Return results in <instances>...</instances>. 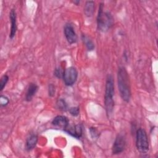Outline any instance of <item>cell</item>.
<instances>
[{
    "label": "cell",
    "mask_w": 158,
    "mask_h": 158,
    "mask_svg": "<svg viewBox=\"0 0 158 158\" xmlns=\"http://www.w3.org/2000/svg\"><path fill=\"white\" fill-rule=\"evenodd\" d=\"M38 89V86L36 84L33 83H30L27 89L26 96H25L26 101H30L33 98V96L35 95V94L36 93Z\"/></svg>",
    "instance_id": "11"
},
{
    "label": "cell",
    "mask_w": 158,
    "mask_h": 158,
    "mask_svg": "<svg viewBox=\"0 0 158 158\" xmlns=\"http://www.w3.org/2000/svg\"><path fill=\"white\" fill-rule=\"evenodd\" d=\"M117 84L121 98L128 102L131 98V88L129 75L124 67H120L117 72Z\"/></svg>",
    "instance_id": "1"
},
{
    "label": "cell",
    "mask_w": 158,
    "mask_h": 158,
    "mask_svg": "<svg viewBox=\"0 0 158 158\" xmlns=\"http://www.w3.org/2000/svg\"><path fill=\"white\" fill-rule=\"evenodd\" d=\"M52 125L56 128L65 130L69 125V120L65 116L57 115L52 120Z\"/></svg>",
    "instance_id": "8"
},
{
    "label": "cell",
    "mask_w": 158,
    "mask_h": 158,
    "mask_svg": "<svg viewBox=\"0 0 158 158\" xmlns=\"http://www.w3.org/2000/svg\"><path fill=\"white\" fill-rule=\"evenodd\" d=\"M136 146L137 150L141 154H146L149 149V144L146 131L139 128L136 131Z\"/></svg>",
    "instance_id": "4"
},
{
    "label": "cell",
    "mask_w": 158,
    "mask_h": 158,
    "mask_svg": "<svg viewBox=\"0 0 158 158\" xmlns=\"http://www.w3.org/2000/svg\"><path fill=\"white\" fill-rule=\"evenodd\" d=\"M126 144L127 141L125 135L122 133L118 134L112 146V154H118L122 153L125 150Z\"/></svg>",
    "instance_id": "6"
},
{
    "label": "cell",
    "mask_w": 158,
    "mask_h": 158,
    "mask_svg": "<svg viewBox=\"0 0 158 158\" xmlns=\"http://www.w3.org/2000/svg\"><path fill=\"white\" fill-rule=\"evenodd\" d=\"M69 111L70 114L72 116H74V117L78 116L79 115V113H80V109H79V107H70L69 109Z\"/></svg>",
    "instance_id": "19"
},
{
    "label": "cell",
    "mask_w": 158,
    "mask_h": 158,
    "mask_svg": "<svg viewBox=\"0 0 158 158\" xmlns=\"http://www.w3.org/2000/svg\"><path fill=\"white\" fill-rule=\"evenodd\" d=\"M73 3H75L76 4H78V3H80V1H73Z\"/></svg>",
    "instance_id": "21"
},
{
    "label": "cell",
    "mask_w": 158,
    "mask_h": 158,
    "mask_svg": "<svg viewBox=\"0 0 158 158\" xmlns=\"http://www.w3.org/2000/svg\"><path fill=\"white\" fill-rule=\"evenodd\" d=\"M64 70H63L61 67H57L54 72V75L59 78H63V75H64Z\"/></svg>",
    "instance_id": "17"
},
{
    "label": "cell",
    "mask_w": 158,
    "mask_h": 158,
    "mask_svg": "<svg viewBox=\"0 0 158 158\" xmlns=\"http://www.w3.org/2000/svg\"><path fill=\"white\" fill-rule=\"evenodd\" d=\"M64 131L71 136L78 139L82 135V127L80 125H75L70 127L68 126Z\"/></svg>",
    "instance_id": "10"
},
{
    "label": "cell",
    "mask_w": 158,
    "mask_h": 158,
    "mask_svg": "<svg viewBox=\"0 0 158 158\" xmlns=\"http://www.w3.org/2000/svg\"><path fill=\"white\" fill-rule=\"evenodd\" d=\"M38 142V136L36 135H30L26 141L25 148L27 151H30L33 149L36 145Z\"/></svg>",
    "instance_id": "12"
},
{
    "label": "cell",
    "mask_w": 158,
    "mask_h": 158,
    "mask_svg": "<svg viewBox=\"0 0 158 158\" xmlns=\"http://www.w3.org/2000/svg\"><path fill=\"white\" fill-rule=\"evenodd\" d=\"M81 40L88 51H93L94 49V44L92 40L85 35H81Z\"/></svg>",
    "instance_id": "14"
},
{
    "label": "cell",
    "mask_w": 158,
    "mask_h": 158,
    "mask_svg": "<svg viewBox=\"0 0 158 158\" xmlns=\"http://www.w3.org/2000/svg\"><path fill=\"white\" fill-rule=\"evenodd\" d=\"M94 12V2L93 1H86L84 7V12L87 17H91Z\"/></svg>",
    "instance_id": "13"
},
{
    "label": "cell",
    "mask_w": 158,
    "mask_h": 158,
    "mask_svg": "<svg viewBox=\"0 0 158 158\" xmlns=\"http://www.w3.org/2000/svg\"><path fill=\"white\" fill-rule=\"evenodd\" d=\"M9 102V99L7 97L1 95L0 97V104L1 107L6 106Z\"/></svg>",
    "instance_id": "18"
},
{
    "label": "cell",
    "mask_w": 158,
    "mask_h": 158,
    "mask_svg": "<svg viewBox=\"0 0 158 158\" xmlns=\"http://www.w3.org/2000/svg\"><path fill=\"white\" fill-rule=\"evenodd\" d=\"M103 10L104 4L101 3L97 15V27L98 30L106 32L112 27L114 19L109 12L104 11Z\"/></svg>",
    "instance_id": "3"
},
{
    "label": "cell",
    "mask_w": 158,
    "mask_h": 158,
    "mask_svg": "<svg viewBox=\"0 0 158 158\" xmlns=\"http://www.w3.org/2000/svg\"><path fill=\"white\" fill-rule=\"evenodd\" d=\"M9 81V77L7 75H4L0 80V90L2 91Z\"/></svg>",
    "instance_id": "16"
},
{
    "label": "cell",
    "mask_w": 158,
    "mask_h": 158,
    "mask_svg": "<svg viewBox=\"0 0 158 158\" xmlns=\"http://www.w3.org/2000/svg\"><path fill=\"white\" fill-rule=\"evenodd\" d=\"M55 93H56V88H55V86L54 85H52V83L49 85L48 86V94L49 96L51 97H53L55 95Z\"/></svg>",
    "instance_id": "20"
},
{
    "label": "cell",
    "mask_w": 158,
    "mask_h": 158,
    "mask_svg": "<svg viewBox=\"0 0 158 158\" xmlns=\"http://www.w3.org/2000/svg\"><path fill=\"white\" fill-rule=\"evenodd\" d=\"M114 81L111 75H107L106 81L104 104L107 116H110L114 107Z\"/></svg>",
    "instance_id": "2"
},
{
    "label": "cell",
    "mask_w": 158,
    "mask_h": 158,
    "mask_svg": "<svg viewBox=\"0 0 158 158\" xmlns=\"http://www.w3.org/2000/svg\"><path fill=\"white\" fill-rule=\"evenodd\" d=\"M9 19L10 21V31L9 34V38L12 39L17 32V15L15 9H12L9 12Z\"/></svg>",
    "instance_id": "9"
},
{
    "label": "cell",
    "mask_w": 158,
    "mask_h": 158,
    "mask_svg": "<svg viewBox=\"0 0 158 158\" xmlns=\"http://www.w3.org/2000/svg\"><path fill=\"white\" fill-rule=\"evenodd\" d=\"M56 105L57 108L62 111H66L67 110L68 106L65 100L63 99H59L56 102Z\"/></svg>",
    "instance_id": "15"
},
{
    "label": "cell",
    "mask_w": 158,
    "mask_h": 158,
    "mask_svg": "<svg viewBox=\"0 0 158 158\" xmlns=\"http://www.w3.org/2000/svg\"><path fill=\"white\" fill-rule=\"evenodd\" d=\"M64 33L68 43L70 44L77 41L78 37L73 25L70 23H66L64 28Z\"/></svg>",
    "instance_id": "7"
},
{
    "label": "cell",
    "mask_w": 158,
    "mask_h": 158,
    "mask_svg": "<svg viewBox=\"0 0 158 158\" xmlns=\"http://www.w3.org/2000/svg\"><path fill=\"white\" fill-rule=\"evenodd\" d=\"M78 78V71L74 67H69L64 70L63 80L66 86H72Z\"/></svg>",
    "instance_id": "5"
}]
</instances>
